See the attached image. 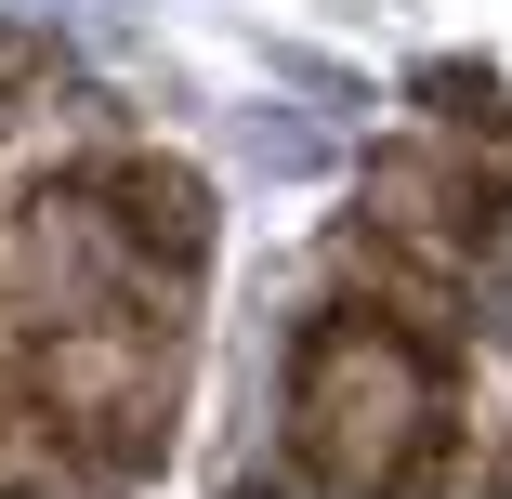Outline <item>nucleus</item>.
<instances>
[{"mask_svg": "<svg viewBox=\"0 0 512 499\" xmlns=\"http://www.w3.org/2000/svg\"><path fill=\"white\" fill-rule=\"evenodd\" d=\"M368 197H381L394 224H421V237H447V250L499 224V184H486L473 158H434V145H407V158H381V171H368Z\"/></svg>", "mask_w": 512, "mask_h": 499, "instance_id": "f03ea898", "label": "nucleus"}, {"mask_svg": "<svg viewBox=\"0 0 512 499\" xmlns=\"http://www.w3.org/2000/svg\"><path fill=\"white\" fill-rule=\"evenodd\" d=\"M27 92H40V53H27L14 27H0V132H14V119H27Z\"/></svg>", "mask_w": 512, "mask_h": 499, "instance_id": "7ed1b4c3", "label": "nucleus"}, {"mask_svg": "<svg viewBox=\"0 0 512 499\" xmlns=\"http://www.w3.org/2000/svg\"><path fill=\"white\" fill-rule=\"evenodd\" d=\"M289 434H302V460H316L329 499L394 486L407 447L434 434V355L407 329H381V316H329L302 342V368H289Z\"/></svg>", "mask_w": 512, "mask_h": 499, "instance_id": "f257e3e1", "label": "nucleus"}]
</instances>
